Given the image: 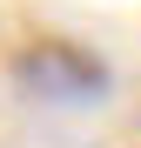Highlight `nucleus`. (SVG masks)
Masks as SVG:
<instances>
[{"label":"nucleus","instance_id":"1","mask_svg":"<svg viewBox=\"0 0 141 148\" xmlns=\"http://www.w3.org/2000/svg\"><path fill=\"white\" fill-rule=\"evenodd\" d=\"M14 81L20 94H34V101H54V108H87L108 94V61L87 54L74 40H27L14 54Z\"/></svg>","mask_w":141,"mask_h":148}]
</instances>
